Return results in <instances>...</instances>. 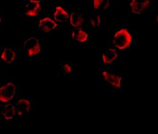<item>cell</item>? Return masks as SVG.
<instances>
[{"mask_svg":"<svg viewBox=\"0 0 158 134\" xmlns=\"http://www.w3.org/2000/svg\"><path fill=\"white\" fill-rule=\"evenodd\" d=\"M31 2H37V3H39L42 0H29Z\"/></svg>","mask_w":158,"mask_h":134,"instance_id":"cell-18","label":"cell"},{"mask_svg":"<svg viewBox=\"0 0 158 134\" xmlns=\"http://www.w3.org/2000/svg\"><path fill=\"white\" fill-rule=\"evenodd\" d=\"M16 109L14 106L11 104L5 105L2 110V114L6 119L9 120L12 119L15 116Z\"/></svg>","mask_w":158,"mask_h":134,"instance_id":"cell-14","label":"cell"},{"mask_svg":"<svg viewBox=\"0 0 158 134\" xmlns=\"http://www.w3.org/2000/svg\"><path fill=\"white\" fill-rule=\"evenodd\" d=\"M118 57V54L115 50L110 49L102 55L103 61L106 64H110Z\"/></svg>","mask_w":158,"mask_h":134,"instance_id":"cell-11","label":"cell"},{"mask_svg":"<svg viewBox=\"0 0 158 134\" xmlns=\"http://www.w3.org/2000/svg\"><path fill=\"white\" fill-rule=\"evenodd\" d=\"M149 5L148 0H132L131 3L132 11L135 14H142Z\"/></svg>","mask_w":158,"mask_h":134,"instance_id":"cell-4","label":"cell"},{"mask_svg":"<svg viewBox=\"0 0 158 134\" xmlns=\"http://www.w3.org/2000/svg\"><path fill=\"white\" fill-rule=\"evenodd\" d=\"M100 17L98 15H94L91 19V23L94 27H98L100 24Z\"/></svg>","mask_w":158,"mask_h":134,"instance_id":"cell-16","label":"cell"},{"mask_svg":"<svg viewBox=\"0 0 158 134\" xmlns=\"http://www.w3.org/2000/svg\"><path fill=\"white\" fill-rule=\"evenodd\" d=\"M54 17L56 21L60 23L66 22L69 18V14L62 7L57 6L56 8Z\"/></svg>","mask_w":158,"mask_h":134,"instance_id":"cell-10","label":"cell"},{"mask_svg":"<svg viewBox=\"0 0 158 134\" xmlns=\"http://www.w3.org/2000/svg\"><path fill=\"white\" fill-rule=\"evenodd\" d=\"M103 77L106 81L112 85V86L117 89H119L121 87V81L122 78L120 76H116L115 75L109 73L107 71H104L102 73Z\"/></svg>","mask_w":158,"mask_h":134,"instance_id":"cell-6","label":"cell"},{"mask_svg":"<svg viewBox=\"0 0 158 134\" xmlns=\"http://www.w3.org/2000/svg\"><path fill=\"white\" fill-rule=\"evenodd\" d=\"M1 22V17H0V23Z\"/></svg>","mask_w":158,"mask_h":134,"instance_id":"cell-19","label":"cell"},{"mask_svg":"<svg viewBox=\"0 0 158 134\" xmlns=\"http://www.w3.org/2000/svg\"><path fill=\"white\" fill-rule=\"evenodd\" d=\"M63 69L66 73H69L71 72L72 71V67H71V65H69L68 63H65V64L63 65Z\"/></svg>","mask_w":158,"mask_h":134,"instance_id":"cell-17","label":"cell"},{"mask_svg":"<svg viewBox=\"0 0 158 134\" xmlns=\"http://www.w3.org/2000/svg\"><path fill=\"white\" fill-rule=\"evenodd\" d=\"M23 48L28 56L32 57L38 55L40 52L39 41L34 37L29 38L24 42Z\"/></svg>","mask_w":158,"mask_h":134,"instance_id":"cell-2","label":"cell"},{"mask_svg":"<svg viewBox=\"0 0 158 134\" xmlns=\"http://www.w3.org/2000/svg\"><path fill=\"white\" fill-rule=\"evenodd\" d=\"M57 26V24L55 21L48 17L40 19L39 24V27L40 30L46 33L54 30Z\"/></svg>","mask_w":158,"mask_h":134,"instance_id":"cell-5","label":"cell"},{"mask_svg":"<svg viewBox=\"0 0 158 134\" xmlns=\"http://www.w3.org/2000/svg\"><path fill=\"white\" fill-rule=\"evenodd\" d=\"M131 41V36L126 29H121L114 36V45L119 50H125L129 47Z\"/></svg>","mask_w":158,"mask_h":134,"instance_id":"cell-1","label":"cell"},{"mask_svg":"<svg viewBox=\"0 0 158 134\" xmlns=\"http://www.w3.org/2000/svg\"><path fill=\"white\" fill-rule=\"evenodd\" d=\"M16 53L10 48H5L2 51L1 55V58L6 63H11L15 60Z\"/></svg>","mask_w":158,"mask_h":134,"instance_id":"cell-12","label":"cell"},{"mask_svg":"<svg viewBox=\"0 0 158 134\" xmlns=\"http://www.w3.org/2000/svg\"><path fill=\"white\" fill-rule=\"evenodd\" d=\"M31 103L28 100L21 99L16 106V111L19 115H25L30 110Z\"/></svg>","mask_w":158,"mask_h":134,"instance_id":"cell-8","label":"cell"},{"mask_svg":"<svg viewBox=\"0 0 158 134\" xmlns=\"http://www.w3.org/2000/svg\"><path fill=\"white\" fill-rule=\"evenodd\" d=\"M73 39L79 42H85L88 38V35L81 28H76L73 31Z\"/></svg>","mask_w":158,"mask_h":134,"instance_id":"cell-9","label":"cell"},{"mask_svg":"<svg viewBox=\"0 0 158 134\" xmlns=\"http://www.w3.org/2000/svg\"><path fill=\"white\" fill-rule=\"evenodd\" d=\"M16 92V86L12 83H9L0 88V101L7 102L14 97Z\"/></svg>","mask_w":158,"mask_h":134,"instance_id":"cell-3","label":"cell"},{"mask_svg":"<svg viewBox=\"0 0 158 134\" xmlns=\"http://www.w3.org/2000/svg\"><path fill=\"white\" fill-rule=\"evenodd\" d=\"M41 11L39 3L31 2L25 6L24 8V14L30 17H35L39 14Z\"/></svg>","mask_w":158,"mask_h":134,"instance_id":"cell-7","label":"cell"},{"mask_svg":"<svg viewBox=\"0 0 158 134\" xmlns=\"http://www.w3.org/2000/svg\"><path fill=\"white\" fill-rule=\"evenodd\" d=\"M82 15L79 13L73 12L70 16V24L73 27L78 28L82 25L84 22Z\"/></svg>","mask_w":158,"mask_h":134,"instance_id":"cell-13","label":"cell"},{"mask_svg":"<svg viewBox=\"0 0 158 134\" xmlns=\"http://www.w3.org/2000/svg\"><path fill=\"white\" fill-rule=\"evenodd\" d=\"M109 4V0H94V6L97 10L107 9Z\"/></svg>","mask_w":158,"mask_h":134,"instance_id":"cell-15","label":"cell"}]
</instances>
